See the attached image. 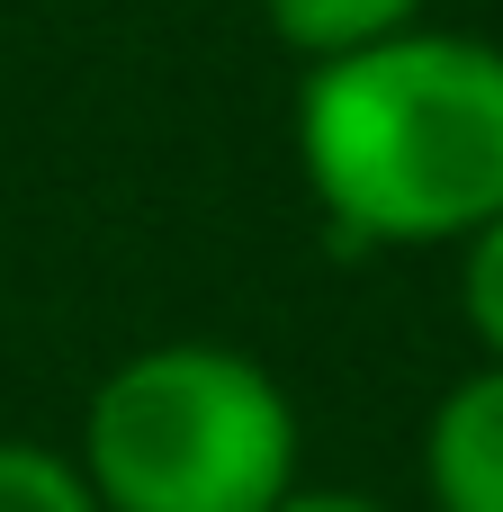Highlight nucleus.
Segmentation results:
<instances>
[{
	"label": "nucleus",
	"instance_id": "obj_1",
	"mask_svg": "<svg viewBox=\"0 0 503 512\" xmlns=\"http://www.w3.org/2000/svg\"><path fill=\"white\" fill-rule=\"evenodd\" d=\"M297 162L351 243H468L503 216V45L405 27L387 45L306 63Z\"/></svg>",
	"mask_w": 503,
	"mask_h": 512
},
{
	"label": "nucleus",
	"instance_id": "obj_2",
	"mask_svg": "<svg viewBox=\"0 0 503 512\" xmlns=\"http://www.w3.org/2000/svg\"><path fill=\"white\" fill-rule=\"evenodd\" d=\"M81 486L99 512H279L297 486V405L252 351H135L90 396Z\"/></svg>",
	"mask_w": 503,
	"mask_h": 512
},
{
	"label": "nucleus",
	"instance_id": "obj_3",
	"mask_svg": "<svg viewBox=\"0 0 503 512\" xmlns=\"http://www.w3.org/2000/svg\"><path fill=\"white\" fill-rule=\"evenodd\" d=\"M423 486L441 512H503V369L495 360L432 405Z\"/></svg>",
	"mask_w": 503,
	"mask_h": 512
},
{
	"label": "nucleus",
	"instance_id": "obj_4",
	"mask_svg": "<svg viewBox=\"0 0 503 512\" xmlns=\"http://www.w3.org/2000/svg\"><path fill=\"white\" fill-rule=\"evenodd\" d=\"M270 36L306 63H333V54H360V45H387L423 18V0H261Z\"/></svg>",
	"mask_w": 503,
	"mask_h": 512
},
{
	"label": "nucleus",
	"instance_id": "obj_5",
	"mask_svg": "<svg viewBox=\"0 0 503 512\" xmlns=\"http://www.w3.org/2000/svg\"><path fill=\"white\" fill-rule=\"evenodd\" d=\"M0 512H99L81 468L45 441H0Z\"/></svg>",
	"mask_w": 503,
	"mask_h": 512
},
{
	"label": "nucleus",
	"instance_id": "obj_6",
	"mask_svg": "<svg viewBox=\"0 0 503 512\" xmlns=\"http://www.w3.org/2000/svg\"><path fill=\"white\" fill-rule=\"evenodd\" d=\"M459 306H468V333L486 342V360L503 369V216H486L468 234V270H459Z\"/></svg>",
	"mask_w": 503,
	"mask_h": 512
},
{
	"label": "nucleus",
	"instance_id": "obj_7",
	"mask_svg": "<svg viewBox=\"0 0 503 512\" xmlns=\"http://www.w3.org/2000/svg\"><path fill=\"white\" fill-rule=\"evenodd\" d=\"M279 512H387L378 495H342V486H288Z\"/></svg>",
	"mask_w": 503,
	"mask_h": 512
}]
</instances>
